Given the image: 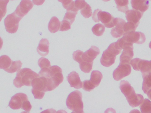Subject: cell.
<instances>
[{
  "label": "cell",
  "mask_w": 151,
  "mask_h": 113,
  "mask_svg": "<svg viewBox=\"0 0 151 113\" xmlns=\"http://www.w3.org/2000/svg\"><path fill=\"white\" fill-rule=\"evenodd\" d=\"M22 65V63L20 61H13V63L10 68L5 71L8 73H13L20 70Z\"/></svg>",
  "instance_id": "cell-27"
},
{
  "label": "cell",
  "mask_w": 151,
  "mask_h": 113,
  "mask_svg": "<svg viewBox=\"0 0 151 113\" xmlns=\"http://www.w3.org/2000/svg\"><path fill=\"white\" fill-rule=\"evenodd\" d=\"M95 87L91 84L90 80H86L83 82V88L85 91L91 92Z\"/></svg>",
  "instance_id": "cell-36"
},
{
  "label": "cell",
  "mask_w": 151,
  "mask_h": 113,
  "mask_svg": "<svg viewBox=\"0 0 151 113\" xmlns=\"http://www.w3.org/2000/svg\"><path fill=\"white\" fill-rule=\"evenodd\" d=\"M32 107V106L30 102L29 101V100H27L24 103L22 109L25 110L26 112H29L30 111Z\"/></svg>",
  "instance_id": "cell-39"
},
{
  "label": "cell",
  "mask_w": 151,
  "mask_h": 113,
  "mask_svg": "<svg viewBox=\"0 0 151 113\" xmlns=\"http://www.w3.org/2000/svg\"><path fill=\"white\" fill-rule=\"evenodd\" d=\"M9 1H0V14H1V20L2 18L5 16L6 12V6Z\"/></svg>",
  "instance_id": "cell-34"
},
{
  "label": "cell",
  "mask_w": 151,
  "mask_h": 113,
  "mask_svg": "<svg viewBox=\"0 0 151 113\" xmlns=\"http://www.w3.org/2000/svg\"><path fill=\"white\" fill-rule=\"evenodd\" d=\"M143 15V12L139 11L135 9L129 10L125 13V17L128 22L133 23L137 27Z\"/></svg>",
  "instance_id": "cell-15"
},
{
  "label": "cell",
  "mask_w": 151,
  "mask_h": 113,
  "mask_svg": "<svg viewBox=\"0 0 151 113\" xmlns=\"http://www.w3.org/2000/svg\"><path fill=\"white\" fill-rule=\"evenodd\" d=\"M99 54L100 50L99 48L95 46H91L90 49L84 53L83 55V61L87 62H93V60Z\"/></svg>",
  "instance_id": "cell-16"
},
{
  "label": "cell",
  "mask_w": 151,
  "mask_h": 113,
  "mask_svg": "<svg viewBox=\"0 0 151 113\" xmlns=\"http://www.w3.org/2000/svg\"><path fill=\"white\" fill-rule=\"evenodd\" d=\"M62 3L64 9H67V11H72L78 12V10L76 8L75 3L72 0H60L59 1Z\"/></svg>",
  "instance_id": "cell-25"
},
{
  "label": "cell",
  "mask_w": 151,
  "mask_h": 113,
  "mask_svg": "<svg viewBox=\"0 0 151 113\" xmlns=\"http://www.w3.org/2000/svg\"><path fill=\"white\" fill-rule=\"evenodd\" d=\"M31 91L34 98L41 99L44 97L45 92H47L48 80L46 78L41 77L36 78L32 83Z\"/></svg>",
  "instance_id": "cell-4"
},
{
  "label": "cell",
  "mask_w": 151,
  "mask_h": 113,
  "mask_svg": "<svg viewBox=\"0 0 151 113\" xmlns=\"http://www.w3.org/2000/svg\"><path fill=\"white\" fill-rule=\"evenodd\" d=\"M93 62L89 63L83 62L79 64V67L81 70L85 73H89L92 69Z\"/></svg>",
  "instance_id": "cell-29"
},
{
  "label": "cell",
  "mask_w": 151,
  "mask_h": 113,
  "mask_svg": "<svg viewBox=\"0 0 151 113\" xmlns=\"http://www.w3.org/2000/svg\"><path fill=\"white\" fill-rule=\"evenodd\" d=\"M76 113V112H74V111H73V112H72V113ZM83 113H84V112H83Z\"/></svg>",
  "instance_id": "cell-46"
},
{
  "label": "cell",
  "mask_w": 151,
  "mask_h": 113,
  "mask_svg": "<svg viewBox=\"0 0 151 113\" xmlns=\"http://www.w3.org/2000/svg\"><path fill=\"white\" fill-rule=\"evenodd\" d=\"M40 113H56V110L53 109H46L44 111H42Z\"/></svg>",
  "instance_id": "cell-41"
},
{
  "label": "cell",
  "mask_w": 151,
  "mask_h": 113,
  "mask_svg": "<svg viewBox=\"0 0 151 113\" xmlns=\"http://www.w3.org/2000/svg\"><path fill=\"white\" fill-rule=\"evenodd\" d=\"M149 48L151 49V41H150V43H149Z\"/></svg>",
  "instance_id": "cell-44"
},
{
  "label": "cell",
  "mask_w": 151,
  "mask_h": 113,
  "mask_svg": "<svg viewBox=\"0 0 151 113\" xmlns=\"http://www.w3.org/2000/svg\"><path fill=\"white\" fill-rule=\"evenodd\" d=\"M39 66L41 69L45 68H50L51 67L50 61L44 57L40 58L38 62Z\"/></svg>",
  "instance_id": "cell-32"
},
{
  "label": "cell",
  "mask_w": 151,
  "mask_h": 113,
  "mask_svg": "<svg viewBox=\"0 0 151 113\" xmlns=\"http://www.w3.org/2000/svg\"><path fill=\"white\" fill-rule=\"evenodd\" d=\"M121 39L125 43L133 45V43L142 44L145 41V34L141 32L133 31L125 34Z\"/></svg>",
  "instance_id": "cell-8"
},
{
  "label": "cell",
  "mask_w": 151,
  "mask_h": 113,
  "mask_svg": "<svg viewBox=\"0 0 151 113\" xmlns=\"http://www.w3.org/2000/svg\"><path fill=\"white\" fill-rule=\"evenodd\" d=\"M71 24L67 20H63L61 21L60 23V31H64L70 30L71 28Z\"/></svg>",
  "instance_id": "cell-37"
},
{
  "label": "cell",
  "mask_w": 151,
  "mask_h": 113,
  "mask_svg": "<svg viewBox=\"0 0 151 113\" xmlns=\"http://www.w3.org/2000/svg\"><path fill=\"white\" fill-rule=\"evenodd\" d=\"M27 100H28V98L26 94L23 93H18L11 98L9 106L13 109H22L24 103Z\"/></svg>",
  "instance_id": "cell-11"
},
{
  "label": "cell",
  "mask_w": 151,
  "mask_h": 113,
  "mask_svg": "<svg viewBox=\"0 0 151 113\" xmlns=\"http://www.w3.org/2000/svg\"><path fill=\"white\" fill-rule=\"evenodd\" d=\"M114 23L115 27L111 30V34L112 36L114 38H118L122 35L124 36V26L126 23L125 21L120 18H116Z\"/></svg>",
  "instance_id": "cell-13"
},
{
  "label": "cell",
  "mask_w": 151,
  "mask_h": 113,
  "mask_svg": "<svg viewBox=\"0 0 151 113\" xmlns=\"http://www.w3.org/2000/svg\"><path fill=\"white\" fill-rule=\"evenodd\" d=\"M49 42L46 39H43L40 41L37 51L40 55L45 56L49 53Z\"/></svg>",
  "instance_id": "cell-20"
},
{
  "label": "cell",
  "mask_w": 151,
  "mask_h": 113,
  "mask_svg": "<svg viewBox=\"0 0 151 113\" xmlns=\"http://www.w3.org/2000/svg\"><path fill=\"white\" fill-rule=\"evenodd\" d=\"M147 94L148 97L151 99V90H150V91L147 92Z\"/></svg>",
  "instance_id": "cell-43"
},
{
  "label": "cell",
  "mask_w": 151,
  "mask_h": 113,
  "mask_svg": "<svg viewBox=\"0 0 151 113\" xmlns=\"http://www.w3.org/2000/svg\"><path fill=\"white\" fill-rule=\"evenodd\" d=\"M60 23L58 18L55 16L52 17L48 24V30L52 33L57 32L60 29Z\"/></svg>",
  "instance_id": "cell-21"
},
{
  "label": "cell",
  "mask_w": 151,
  "mask_h": 113,
  "mask_svg": "<svg viewBox=\"0 0 151 113\" xmlns=\"http://www.w3.org/2000/svg\"><path fill=\"white\" fill-rule=\"evenodd\" d=\"M80 12L83 16L85 18H89L92 15L91 8L88 4L86 5L85 7L81 10Z\"/></svg>",
  "instance_id": "cell-31"
},
{
  "label": "cell",
  "mask_w": 151,
  "mask_h": 113,
  "mask_svg": "<svg viewBox=\"0 0 151 113\" xmlns=\"http://www.w3.org/2000/svg\"><path fill=\"white\" fill-rule=\"evenodd\" d=\"M149 2L148 1H138V0H132L131 1L132 6L133 9L139 11L141 12H144L148 9L149 8Z\"/></svg>",
  "instance_id": "cell-19"
},
{
  "label": "cell",
  "mask_w": 151,
  "mask_h": 113,
  "mask_svg": "<svg viewBox=\"0 0 151 113\" xmlns=\"http://www.w3.org/2000/svg\"><path fill=\"white\" fill-rule=\"evenodd\" d=\"M75 6L77 9L81 10L85 7L87 4V3L83 0H77L75 1Z\"/></svg>",
  "instance_id": "cell-38"
},
{
  "label": "cell",
  "mask_w": 151,
  "mask_h": 113,
  "mask_svg": "<svg viewBox=\"0 0 151 113\" xmlns=\"http://www.w3.org/2000/svg\"><path fill=\"white\" fill-rule=\"evenodd\" d=\"M105 26L101 24H98L95 25L92 28V31L93 34L97 36H101L105 32Z\"/></svg>",
  "instance_id": "cell-28"
},
{
  "label": "cell",
  "mask_w": 151,
  "mask_h": 113,
  "mask_svg": "<svg viewBox=\"0 0 151 113\" xmlns=\"http://www.w3.org/2000/svg\"><path fill=\"white\" fill-rule=\"evenodd\" d=\"M100 10V9H97L95 10L93 12V14L92 15V19L94 22H99V19H98V13H99Z\"/></svg>",
  "instance_id": "cell-40"
},
{
  "label": "cell",
  "mask_w": 151,
  "mask_h": 113,
  "mask_svg": "<svg viewBox=\"0 0 151 113\" xmlns=\"http://www.w3.org/2000/svg\"><path fill=\"white\" fill-rule=\"evenodd\" d=\"M78 12H74L72 11H67L65 16L63 18V20H67L71 24H73L75 21L76 16Z\"/></svg>",
  "instance_id": "cell-30"
},
{
  "label": "cell",
  "mask_w": 151,
  "mask_h": 113,
  "mask_svg": "<svg viewBox=\"0 0 151 113\" xmlns=\"http://www.w3.org/2000/svg\"><path fill=\"white\" fill-rule=\"evenodd\" d=\"M131 72V67L130 64L120 63L117 68L113 72V77L115 80L118 81L129 75Z\"/></svg>",
  "instance_id": "cell-10"
},
{
  "label": "cell",
  "mask_w": 151,
  "mask_h": 113,
  "mask_svg": "<svg viewBox=\"0 0 151 113\" xmlns=\"http://www.w3.org/2000/svg\"><path fill=\"white\" fill-rule=\"evenodd\" d=\"M122 50V49L118 46L116 42L111 43L103 52L101 58V63L105 67L111 66L114 63L116 56L121 53Z\"/></svg>",
  "instance_id": "cell-2"
},
{
  "label": "cell",
  "mask_w": 151,
  "mask_h": 113,
  "mask_svg": "<svg viewBox=\"0 0 151 113\" xmlns=\"http://www.w3.org/2000/svg\"><path fill=\"white\" fill-rule=\"evenodd\" d=\"M143 78V89L145 93L151 90V73H144L142 74Z\"/></svg>",
  "instance_id": "cell-22"
},
{
  "label": "cell",
  "mask_w": 151,
  "mask_h": 113,
  "mask_svg": "<svg viewBox=\"0 0 151 113\" xmlns=\"http://www.w3.org/2000/svg\"><path fill=\"white\" fill-rule=\"evenodd\" d=\"M66 104L69 109L77 113H83V103L82 101V94L76 90L70 93L67 98Z\"/></svg>",
  "instance_id": "cell-3"
},
{
  "label": "cell",
  "mask_w": 151,
  "mask_h": 113,
  "mask_svg": "<svg viewBox=\"0 0 151 113\" xmlns=\"http://www.w3.org/2000/svg\"><path fill=\"white\" fill-rule=\"evenodd\" d=\"M83 52L80 50L75 51L73 54V59L78 63H81L83 62Z\"/></svg>",
  "instance_id": "cell-35"
},
{
  "label": "cell",
  "mask_w": 151,
  "mask_h": 113,
  "mask_svg": "<svg viewBox=\"0 0 151 113\" xmlns=\"http://www.w3.org/2000/svg\"><path fill=\"white\" fill-rule=\"evenodd\" d=\"M51 77L47 79L48 80L47 92L54 90L62 83L63 80V77L62 74V70L57 65L51 66Z\"/></svg>",
  "instance_id": "cell-6"
},
{
  "label": "cell",
  "mask_w": 151,
  "mask_h": 113,
  "mask_svg": "<svg viewBox=\"0 0 151 113\" xmlns=\"http://www.w3.org/2000/svg\"><path fill=\"white\" fill-rule=\"evenodd\" d=\"M13 61L7 55H2L0 57V69L6 70L9 69Z\"/></svg>",
  "instance_id": "cell-24"
},
{
  "label": "cell",
  "mask_w": 151,
  "mask_h": 113,
  "mask_svg": "<svg viewBox=\"0 0 151 113\" xmlns=\"http://www.w3.org/2000/svg\"><path fill=\"white\" fill-rule=\"evenodd\" d=\"M68 82L71 87L76 89H80L83 87V83L81 81L79 74L75 71L70 73L67 77Z\"/></svg>",
  "instance_id": "cell-17"
},
{
  "label": "cell",
  "mask_w": 151,
  "mask_h": 113,
  "mask_svg": "<svg viewBox=\"0 0 151 113\" xmlns=\"http://www.w3.org/2000/svg\"><path fill=\"white\" fill-rule=\"evenodd\" d=\"M130 64L136 71H140L142 74L151 72V60L150 61L136 58L132 59Z\"/></svg>",
  "instance_id": "cell-9"
},
{
  "label": "cell",
  "mask_w": 151,
  "mask_h": 113,
  "mask_svg": "<svg viewBox=\"0 0 151 113\" xmlns=\"http://www.w3.org/2000/svg\"><path fill=\"white\" fill-rule=\"evenodd\" d=\"M133 47L129 46L124 49L122 55L120 56V63L130 64L133 58Z\"/></svg>",
  "instance_id": "cell-18"
},
{
  "label": "cell",
  "mask_w": 151,
  "mask_h": 113,
  "mask_svg": "<svg viewBox=\"0 0 151 113\" xmlns=\"http://www.w3.org/2000/svg\"><path fill=\"white\" fill-rule=\"evenodd\" d=\"M116 4V8L119 11L121 12H125L129 10V1L128 0H115Z\"/></svg>",
  "instance_id": "cell-26"
},
{
  "label": "cell",
  "mask_w": 151,
  "mask_h": 113,
  "mask_svg": "<svg viewBox=\"0 0 151 113\" xmlns=\"http://www.w3.org/2000/svg\"><path fill=\"white\" fill-rule=\"evenodd\" d=\"M22 18L18 16L15 12L7 16L4 20L5 28L9 33H15L19 27V23Z\"/></svg>",
  "instance_id": "cell-7"
},
{
  "label": "cell",
  "mask_w": 151,
  "mask_h": 113,
  "mask_svg": "<svg viewBox=\"0 0 151 113\" xmlns=\"http://www.w3.org/2000/svg\"><path fill=\"white\" fill-rule=\"evenodd\" d=\"M150 73H151V72H150Z\"/></svg>",
  "instance_id": "cell-47"
},
{
  "label": "cell",
  "mask_w": 151,
  "mask_h": 113,
  "mask_svg": "<svg viewBox=\"0 0 151 113\" xmlns=\"http://www.w3.org/2000/svg\"><path fill=\"white\" fill-rule=\"evenodd\" d=\"M98 19L107 28H112L115 26V18L108 12L102 11L100 10L98 13Z\"/></svg>",
  "instance_id": "cell-14"
},
{
  "label": "cell",
  "mask_w": 151,
  "mask_h": 113,
  "mask_svg": "<svg viewBox=\"0 0 151 113\" xmlns=\"http://www.w3.org/2000/svg\"><path fill=\"white\" fill-rule=\"evenodd\" d=\"M56 113H68L65 110H59L56 112Z\"/></svg>",
  "instance_id": "cell-42"
},
{
  "label": "cell",
  "mask_w": 151,
  "mask_h": 113,
  "mask_svg": "<svg viewBox=\"0 0 151 113\" xmlns=\"http://www.w3.org/2000/svg\"><path fill=\"white\" fill-rule=\"evenodd\" d=\"M21 113H29V112H25V111H23V112H22Z\"/></svg>",
  "instance_id": "cell-45"
},
{
  "label": "cell",
  "mask_w": 151,
  "mask_h": 113,
  "mask_svg": "<svg viewBox=\"0 0 151 113\" xmlns=\"http://www.w3.org/2000/svg\"><path fill=\"white\" fill-rule=\"evenodd\" d=\"M137 26L134 25L133 23L128 22L125 23L124 26V34L128 33L131 32L135 31Z\"/></svg>",
  "instance_id": "cell-33"
},
{
  "label": "cell",
  "mask_w": 151,
  "mask_h": 113,
  "mask_svg": "<svg viewBox=\"0 0 151 113\" xmlns=\"http://www.w3.org/2000/svg\"><path fill=\"white\" fill-rule=\"evenodd\" d=\"M102 77L103 76L100 72L94 70L93 71L91 74V79L90 80L91 84L95 87H97L99 85Z\"/></svg>",
  "instance_id": "cell-23"
},
{
  "label": "cell",
  "mask_w": 151,
  "mask_h": 113,
  "mask_svg": "<svg viewBox=\"0 0 151 113\" xmlns=\"http://www.w3.org/2000/svg\"><path fill=\"white\" fill-rule=\"evenodd\" d=\"M33 4L29 0H22L20 4L17 6L15 13L20 17L22 18L24 16L27 15L28 12L33 8Z\"/></svg>",
  "instance_id": "cell-12"
},
{
  "label": "cell",
  "mask_w": 151,
  "mask_h": 113,
  "mask_svg": "<svg viewBox=\"0 0 151 113\" xmlns=\"http://www.w3.org/2000/svg\"><path fill=\"white\" fill-rule=\"evenodd\" d=\"M40 77L39 74L31 69L24 68L17 72L16 77L14 80V84L17 88H21L24 85L31 86L33 79Z\"/></svg>",
  "instance_id": "cell-1"
},
{
  "label": "cell",
  "mask_w": 151,
  "mask_h": 113,
  "mask_svg": "<svg viewBox=\"0 0 151 113\" xmlns=\"http://www.w3.org/2000/svg\"><path fill=\"white\" fill-rule=\"evenodd\" d=\"M120 87L122 92L125 95L131 105H138L143 101V96L140 94H136L133 87L131 86L129 83L127 81L125 80L121 81Z\"/></svg>",
  "instance_id": "cell-5"
}]
</instances>
